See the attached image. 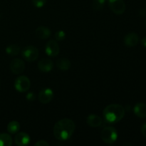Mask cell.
Listing matches in <instances>:
<instances>
[{"label":"cell","mask_w":146,"mask_h":146,"mask_svg":"<svg viewBox=\"0 0 146 146\" xmlns=\"http://www.w3.org/2000/svg\"><path fill=\"white\" fill-rule=\"evenodd\" d=\"M75 129V123L72 120L63 118L54 125V135L58 141H67L72 136Z\"/></svg>","instance_id":"obj_1"},{"label":"cell","mask_w":146,"mask_h":146,"mask_svg":"<svg viewBox=\"0 0 146 146\" xmlns=\"http://www.w3.org/2000/svg\"><path fill=\"white\" fill-rule=\"evenodd\" d=\"M125 110L119 104H111L104 108V117L109 123H115L121 121L125 116Z\"/></svg>","instance_id":"obj_2"},{"label":"cell","mask_w":146,"mask_h":146,"mask_svg":"<svg viewBox=\"0 0 146 146\" xmlns=\"http://www.w3.org/2000/svg\"><path fill=\"white\" fill-rule=\"evenodd\" d=\"M101 138L105 143L113 144L118 139V132L114 127L106 126L101 131Z\"/></svg>","instance_id":"obj_3"},{"label":"cell","mask_w":146,"mask_h":146,"mask_svg":"<svg viewBox=\"0 0 146 146\" xmlns=\"http://www.w3.org/2000/svg\"><path fill=\"white\" fill-rule=\"evenodd\" d=\"M31 87V81L25 76H19L14 81V88L17 91L21 93L27 92Z\"/></svg>","instance_id":"obj_4"},{"label":"cell","mask_w":146,"mask_h":146,"mask_svg":"<svg viewBox=\"0 0 146 146\" xmlns=\"http://www.w3.org/2000/svg\"><path fill=\"white\" fill-rule=\"evenodd\" d=\"M38 54H39L38 50L34 46H26L21 51L23 58L29 62L36 61L38 57Z\"/></svg>","instance_id":"obj_5"},{"label":"cell","mask_w":146,"mask_h":146,"mask_svg":"<svg viewBox=\"0 0 146 146\" xmlns=\"http://www.w3.org/2000/svg\"><path fill=\"white\" fill-rule=\"evenodd\" d=\"M108 5L111 11L117 15L125 12V4L123 0H108Z\"/></svg>","instance_id":"obj_6"},{"label":"cell","mask_w":146,"mask_h":146,"mask_svg":"<svg viewBox=\"0 0 146 146\" xmlns=\"http://www.w3.org/2000/svg\"><path fill=\"white\" fill-rule=\"evenodd\" d=\"M9 68L13 74L19 75L24 72L25 69V63L20 58H14L10 63Z\"/></svg>","instance_id":"obj_7"},{"label":"cell","mask_w":146,"mask_h":146,"mask_svg":"<svg viewBox=\"0 0 146 146\" xmlns=\"http://www.w3.org/2000/svg\"><path fill=\"white\" fill-rule=\"evenodd\" d=\"M38 101L43 104H47L54 98V92L51 88H43L40 91L38 96Z\"/></svg>","instance_id":"obj_8"},{"label":"cell","mask_w":146,"mask_h":146,"mask_svg":"<svg viewBox=\"0 0 146 146\" xmlns=\"http://www.w3.org/2000/svg\"><path fill=\"white\" fill-rule=\"evenodd\" d=\"M59 46L55 40H50L45 46L46 54L51 57H55L59 54Z\"/></svg>","instance_id":"obj_9"},{"label":"cell","mask_w":146,"mask_h":146,"mask_svg":"<svg viewBox=\"0 0 146 146\" xmlns=\"http://www.w3.org/2000/svg\"><path fill=\"white\" fill-rule=\"evenodd\" d=\"M30 136L27 133L21 132L17 133L14 137V143L18 146H24L29 144Z\"/></svg>","instance_id":"obj_10"},{"label":"cell","mask_w":146,"mask_h":146,"mask_svg":"<svg viewBox=\"0 0 146 146\" xmlns=\"http://www.w3.org/2000/svg\"><path fill=\"white\" fill-rule=\"evenodd\" d=\"M86 123L89 126L93 128H98L103 125L104 121L103 119L98 115L96 114H91L86 118Z\"/></svg>","instance_id":"obj_11"},{"label":"cell","mask_w":146,"mask_h":146,"mask_svg":"<svg viewBox=\"0 0 146 146\" xmlns=\"http://www.w3.org/2000/svg\"><path fill=\"white\" fill-rule=\"evenodd\" d=\"M54 68V63L48 58L41 59L38 63V68L43 73H48Z\"/></svg>","instance_id":"obj_12"},{"label":"cell","mask_w":146,"mask_h":146,"mask_svg":"<svg viewBox=\"0 0 146 146\" xmlns=\"http://www.w3.org/2000/svg\"><path fill=\"white\" fill-rule=\"evenodd\" d=\"M138 41H139V36L138 34L134 32L129 33L124 37V43L127 46H135L138 44Z\"/></svg>","instance_id":"obj_13"},{"label":"cell","mask_w":146,"mask_h":146,"mask_svg":"<svg viewBox=\"0 0 146 146\" xmlns=\"http://www.w3.org/2000/svg\"><path fill=\"white\" fill-rule=\"evenodd\" d=\"M51 30L48 27H44V26H41L35 30L36 36L38 37L40 39H47L51 36Z\"/></svg>","instance_id":"obj_14"},{"label":"cell","mask_w":146,"mask_h":146,"mask_svg":"<svg viewBox=\"0 0 146 146\" xmlns=\"http://www.w3.org/2000/svg\"><path fill=\"white\" fill-rule=\"evenodd\" d=\"M133 111L135 115L138 118H146V104L143 103H138L134 106Z\"/></svg>","instance_id":"obj_15"},{"label":"cell","mask_w":146,"mask_h":146,"mask_svg":"<svg viewBox=\"0 0 146 146\" xmlns=\"http://www.w3.org/2000/svg\"><path fill=\"white\" fill-rule=\"evenodd\" d=\"M56 65L58 69L61 70V71H67L71 68V64L68 59L66 58H59L56 62Z\"/></svg>","instance_id":"obj_16"},{"label":"cell","mask_w":146,"mask_h":146,"mask_svg":"<svg viewBox=\"0 0 146 146\" xmlns=\"http://www.w3.org/2000/svg\"><path fill=\"white\" fill-rule=\"evenodd\" d=\"M12 143L11 135L7 133H0V146H11Z\"/></svg>","instance_id":"obj_17"},{"label":"cell","mask_w":146,"mask_h":146,"mask_svg":"<svg viewBox=\"0 0 146 146\" xmlns=\"http://www.w3.org/2000/svg\"><path fill=\"white\" fill-rule=\"evenodd\" d=\"M20 127L21 125L18 121H12L9 123V124L7 125V131L9 133L15 134L19 132V131L20 130Z\"/></svg>","instance_id":"obj_18"},{"label":"cell","mask_w":146,"mask_h":146,"mask_svg":"<svg viewBox=\"0 0 146 146\" xmlns=\"http://www.w3.org/2000/svg\"><path fill=\"white\" fill-rule=\"evenodd\" d=\"M21 52V48L17 44H11L6 48V53L9 56H17Z\"/></svg>","instance_id":"obj_19"},{"label":"cell","mask_w":146,"mask_h":146,"mask_svg":"<svg viewBox=\"0 0 146 146\" xmlns=\"http://www.w3.org/2000/svg\"><path fill=\"white\" fill-rule=\"evenodd\" d=\"M106 4V0H94L91 7L94 11H100L103 9Z\"/></svg>","instance_id":"obj_20"},{"label":"cell","mask_w":146,"mask_h":146,"mask_svg":"<svg viewBox=\"0 0 146 146\" xmlns=\"http://www.w3.org/2000/svg\"><path fill=\"white\" fill-rule=\"evenodd\" d=\"M55 39L57 41H64L66 38V34L64 31L62 30H60V31H58L56 32L55 35Z\"/></svg>","instance_id":"obj_21"},{"label":"cell","mask_w":146,"mask_h":146,"mask_svg":"<svg viewBox=\"0 0 146 146\" xmlns=\"http://www.w3.org/2000/svg\"><path fill=\"white\" fill-rule=\"evenodd\" d=\"M31 1L34 7L36 8H41L45 5L46 2V0H31Z\"/></svg>","instance_id":"obj_22"},{"label":"cell","mask_w":146,"mask_h":146,"mask_svg":"<svg viewBox=\"0 0 146 146\" xmlns=\"http://www.w3.org/2000/svg\"><path fill=\"white\" fill-rule=\"evenodd\" d=\"M26 98H27L29 101H31H31H35V99H36L35 94L33 92L28 93V94H27V96H26Z\"/></svg>","instance_id":"obj_23"},{"label":"cell","mask_w":146,"mask_h":146,"mask_svg":"<svg viewBox=\"0 0 146 146\" xmlns=\"http://www.w3.org/2000/svg\"><path fill=\"white\" fill-rule=\"evenodd\" d=\"M34 145L35 146H48L49 145V144H48V143H47L46 141L41 140V141L36 143L34 144Z\"/></svg>","instance_id":"obj_24"},{"label":"cell","mask_w":146,"mask_h":146,"mask_svg":"<svg viewBox=\"0 0 146 146\" xmlns=\"http://www.w3.org/2000/svg\"><path fill=\"white\" fill-rule=\"evenodd\" d=\"M141 133H142L143 135L146 138V123H144L141 127Z\"/></svg>","instance_id":"obj_25"},{"label":"cell","mask_w":146,"mask_h":146,"mask_svg":"<svg viewBox=\"0 0 146 146\" xmlns=\"http://www.w3.org/2000/svg\"><path fill=\"white\" fill-rule=\"evenodd\" d=\"M141 44L143 46L146 47V37H144L142 40H141Z\"/></svg>","instance_id":"obj_26"},{"label":"cell","mask_w":146,"mask_h":146,"mask_svg":"<svg viewBox=\"0 0 146 146\" xmlns=\"http://www.w3.org/2000/svg\"><path fill=\"white\" fill-rule=\"evenodd\" d=\"M140 14H141V16H145V11L144 9H141V11H140Z\"/></svg>","instance_id":"obj_27"},{"label":"cell","mask_w":146,"mask_h":146,"mask_svg":"<svg viewBox=\"0 0 146 146\" xmlns=\"http://www.w3.org/2000/svg\"><path fill=\"white\" fill-rule=\"evenodd\" d=\"M145 27H146V21H145Z\"/></svg>","instance_id":"obj_28"}]
</instances>
